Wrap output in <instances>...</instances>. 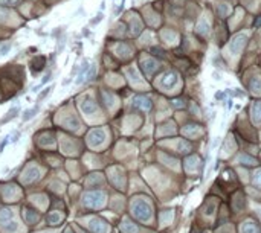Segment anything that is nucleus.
Listing matches in <instances>:
<instances>
[{
	"label": "nucleus",
	"instance_id": "2",
	"mask_svg": "<svg viewBox=\"0 0 261 233\" xmlns=\"http://www.w3.org/2000/svg\"><path fill=\"white\" fill-rule=\"evenodd\" d=\"M89 67H90V63H89V59L84 58L83 61H81V64H80V70H78V75H76V79H75V82H76L78 85L84 82V76H86V73H87Z\"/></svg>",
	"mask_w": 261,
	"mask_h": 233
},
{
	"label": "nucleus",
	"instance_id": "17",
	"mask_svg": "<svg viewBox=\"0 0 261 233\" xmlns=\"http://www.w3.org/2000/svg\"><path fill=\"white\" fill-rule=\"evenodd\" d=\"M26 215H28V222H34L38 220V215H37L35 212H32V210H29Z\"/></svg>",
	"mask_w": 261,
	"mask_h": 233
},
{
	"label": "nucleus",
	"instance_id": "19",
	"mask_svg": "<svg viewBox=\"0 0 261 233\" xmlns=\"http://www.w3.org/2000/svg\"><path fill=\"white\" fill-rule=\"evenodd\" d=\"M253 114L258 117V119H261V102H257V104H255V107H253Z\"/></svg>",
	"mask_w": 261,
	"mask_h": 233
},
{
	"label": "nucleus",
	"instance_id": "14",
	"mask_svg": "<svg viewBox=\"0 0 261 233\" xmlns=\"http://www.w3.org/2000/svg\"><path fill=\"white\" fill-rule=\"evenodd\" d=\"M48 221L52 225H57L60 222V215L58 213H50V215H48Z\"/></svg>",
	"mask_w": 261,
	"mask_h": 233
},
{
	"label": "nucleus",
	"instance_id": "12",
	"mask_svg": "<svg viewBox=\"0 0 261 233\" xmlns=\"http://www.w3.org/2000/svg\"><path fill=\"white\" fill-rule=\"evenodd\" d=\"M52 89H54L52 85H49V87H46V89H44V90H43L41 93L38 94V96H37V102L40 104V102H41V101H43L44 98H48L49 94H50V92H52Z\"/></svg>",
	"mask_w": 261,
	"mask_h": 233
},
{
	"label": "nucleus",
	"instance_id": "3",
	"mask_svg": "<svg viewBox=\"0 0 261 233\" xmlns=\"http://www.w3.org/2000/svg\"><path fill=\"white\" fill-rule=\"evenodd\" d=\"M44 64H46V58H44V57H37V58L31 63V66H32V73H34V75H38V73L43 70Z\"/></svg>",
	"mask_w": 261,
	"mask_h": 233
},
{
	"label": "nucleus",
	"instance_id": "9",
	"mask_svg": "<svg viewBox=\"0 0 261 233\" xmlns=\"http://www.w3.org/2000/svg\"><path fill=\"white\" fill-rule=\"evenodd\" d=\"M96 70H98V67H96L95 63H93V64H90V67H89L87 73H86V76H84V82L93 81V79H95V76H96Z\"/></svg>",
	"mask_w": 261,
	"mask_h": 233
},
{
	"label": "nucleus",
	"instance_id": "23",
	"mask_svg": "<svg viewBox=\"0 0 261 233\" xmlns=\"http://www.w3.org/2000/svg\"><path fill=\"white\" fill-rule=\"evenodd\" d=\"M41 87H43V84H41V82H40V84H38V85H35V87H32V92H34V93H38V92H40V89H41Z\"/></svg>",
	"mask_w": 261,
	"mask_h": 233
},
{
	"label": "nucleus",
	"instance_id": "4",
	"mask_svg": "<svg viewBox=\"0 0 261 233\" xmlns=\"http://www.w3.org/2000/svg\"><path fill=\"white\" fill-rule=\"evenodd\" d=\"M134 107L138 108H142V110H150L151 108V101L145 96H138L134 99Z\"/></svg>",
	"mask_w": 261,
	"mask_h": 233
},
{
	"label": "nucleus",
	"instance_id": "21",
	"mask_svg": "<svg viewBox=\"0 0 261 233\" xmlns=\"http://www.w3.org/2000/svg\"><path fill=\"white\" fill-rule=\"evenodd\" d=\"M173 105L177 107V108H183V107H185V104H183L182 99H174V101H173Z\"/></svg>",
	"mask_w": 261,
	"mask_h": 233
},
{
	"label": "nucleus",
	"instance_id": "20",
	"mask_svg": "<svg viewBox=\"0 0 261 233\" xmlns=\"http://www.w3.org/2000/svg\"><path fill=\"white\" fill-rule=\"evenodd\" d=\"M78 70H80V66H78V64H75V66H73V69L70 70V78H76Z\"/></svg>",
	"mask_w": 261,
	"mask_h": 233
},
{
	"label": "nucleus",
	"instance_id": "25",
	"mask_svg": "<svg viewBox=\"0 0 261 233\" xmlns=\"http://www.w3.org/2000/svg\"><path fill=\"white\" fill-rule=\"evenodd\" d=\"M99 8H101V11H104V8H106V2H104V0L101 2V5H99Z\"/></svg>",
	"mask_w": 261,
	"mask_h": 233
},
{
	"label": "nucleus",
	"instance_id": "15",
	"mask_svg": "<svg viewBox=\"0 0 261 233\" xmlns=\"http://www.w3.org/2000/svg\"><path fill=\"white\" fill-rule=\"evenodd\" d=\"M102 18H104V14H102V11H99L95 15V18H92V20H90V26H95V24L101 23V22H102Z\"/></svg>",
	"mask_w": 261,
	"mask_h": 233
},
{
	"label": "nucleus",
	"instance_id": "11",
	"mask_svg": "<svg viewBox=\"0 0 261 233\" xmlns=\"http://www.w3.org/2000/svg\"><path fill=\"white\" fill-rule=\"evenodd\" d=\"M244 43H246V37L244 35H238L237 38L234 40V44H232V50H241V47L244 46Z\"/></svg>",
	"mask_w": 261,
	"mask_h": 233
},
{
	"label": "nucleus",
	"instance_id": "18",
	"mask_svg": "<svg viewBox=\"0 0 261 233\" xmlns=\"http://www.w3.org/2000/svg\"><path fill=\"white\" fill-rule=\"evenodd\" d=\"M52 76H54V73H52V70H49L48 73L44 75V78L41 79V84H43V85H46L49 81H52Z\"/></svg>",
	"mask_w": 261,
	"mask_h": 233
},
{
	"label": "nucleus",
	"instance_id": "10",
	"mask_svg": "<svg viewBox=\"0 0 261 233\" xmlns=\"http://www.w3.org/2000/svg\"><path fill=\"white\" fill-rule=\"evenodd\" d=\"M66 40H67V35H66V32H63V34H61L58 38H57V53H61V52L64 50V46H66Z\"/></svg>",
	"mask_w": 261,
	"mask_h": 233
},
{
	"label": "nucleus",
	"instance_id": "5",
	"mask_svg": "<svg viewBox=\"0 0 261 233\" xmlns=\"http://www.w3.org/2000/svg\"><path fill=\"white\" fill-rule=\"evenodd\" d=\"M40 111V104H37L35 107H32V108H28V110H24L23 114H22V120L23 122H28V120H31L32 117L37 116V113Z\"/></svg>",
	"mask_w": 261,
	"mask_h": 233
},
{
	"label": "nucleus",
	"instance_id": "1",
	"mask_svg": "<svg viewBox=\"0 0 261 233\" xmlns=\"http://www.w3.org/2000/svg\"><path fill=\"white\" fill-rule=\"evenodd\" d=\"M176 82H177V73L176 72H166L160 79V85H162V89L171 90L176 85Z\"/></svg>",
	"mask_w": 261,
	"mask_h": 233
},
{
	"label": "nucleus",
	"instance_id": "22",
	"mask_svg": "<svg viewBox=\"0 0 261 233\" xmlns=\"http://www.w3.org/2000/svg\"><path fill=\"white\" fill-rule=\"evenodd\" d=\"M9 137H11V140L12 142H14V143H15V142H17V140H18V137H20V133H18V131H15V133H14V134H9Z\"/></svg>",
	"mask_w": 261,
	"mask_h": 233
},
{
	"label": "nucleus",
	"instance_id": "24",
	"mask_svg": "<svg viewBox=\"0 0 261 233\" xmlns=\"http://www.w3.org/2000/svg\"><path fill=\"white\" fill-rule=\"evenodd\" d=\"M83 35H86V37H89V35H90V32L87 31V28H84V29H83Z\"/></svg>",
	"mask_w": 261,
	"mask_h": 233
},
{
	"label": "nucleus",
	"instance_id": "6",
	"mask_svg": "<svg viewBox=\"0 0 261 233\" xmlns=\"http://www.w3.org/2000/svg\"><path fill=\"white\" fill-rule=\"evenodd\" d=\"M20 113V107L18 105H14L12 108H9V111L6 113V116L3 117L2 120H0V125H3V124H8L9 120H12L14 117H17V114Z\"/></svg>",
	"mask_w": 261,
	"mask_h": 233
},
{
	"label": "nucleus",
	"instance_id": "7",
	"mask_svg": "<svg viewBox=\"0 0 261 233\" xmlns=\"http://www.w3.org/2000/svg\"><path fill=\"white\" fill-rule=\"evenodd\" d=\"M81 110H83L86 114H92L96 111V104L92 101V99H86L81 102Z\"/></svg>",
	"mask_w": 261,
	"mask_h": 233
},
{
	"label": "nucleus",
	"instance_id": "16",
	"mask_svg": "<svg viewBox=\"0 0 261 233\" xmlns=\"http://www.w3.org/2000/svg\"><path fill=\"white\" fill-rule=\"evenodd\" d=\"M241 163L253 166V165H257V160H255V159H252V157H246V155H243V157H241Z\"/></svg>",
	"mask_w": 261,
	"mask_h": 233
},
{
	"label": "nucleus",
	"instance_id": "8",
	"mask_svg": "<svg viewBox=\"0 0 261 233\" xmlns=\"http://www.w3.org/2000/svg\"><path fill=\"white\" fill-rule=\"evenodd\" d=\"M12 218V210L8 207H0V222H8Z\"/></svg>",
	"mask_w": 261,
	"mask_h": 233
},
{
	"label": "nucleus",
	"instance_id": "13",
	"mask_svg": "<svg viewBox=\"0 0 261 233\" xmlns=\"http://www.w3.org/2000/svg\"><path fill=\"white\" fill-rule=\"evenodd\" d=\"M11 41H6V43H0V55H6L9 50H11Z\"/></svg>",
	"mask_w": 261,
	"mask_h": 233
}]
</instances>
